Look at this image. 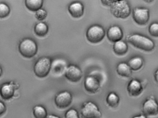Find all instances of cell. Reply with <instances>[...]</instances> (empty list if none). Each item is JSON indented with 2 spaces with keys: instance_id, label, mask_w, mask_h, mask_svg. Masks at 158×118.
I'll return each mask as SVG.
<instances>
[{
  "instance_id": "6da1fadb",
  "label": "cell",
  "mask_w": 158,
  "mask_h": 118,
  "mask_svg": "<svg viewBox=\"0 0 158 118\" xmlns=\"http://www.w3.org/2000/svg\"><path fill=\"white\" fill-rule=\"evenodd\" d=\"M126 39L134 47L146 52H150L155 48V43L151 39L140 34L129 35Z\"/></svg>"
},
{
  "instance_id": "7a4b0ae2",
  "label": "cell",
  "mask_w": 158,
  "mask_h": 118,
  "mask_svg": "<svg viewBox=\"0 0 158 118\" xmlns=\"http://www.w3.org/2000/svg\"><path fill=\"white\" fill-rule=\"evenodd\" d=\"M110 6L111 14L117 18L124 19L128 17L131 14L130 5L125 0L113 1Z\"/></svg>"
},
{
  "instance_id": "3957f363",
  "label": "cell",
  "mask_w": 158,
  "mask_h": 118,
  "mask_svg": "<svg viewBox=\"0 0 158 118\" xmlns=\"http://www.w3.org/2000/svg\"><path fill=\"white\" fill-rule=\"evenodd\" d=\"M19 50L24 57L31 58L37 53L38 45L34 40L30 38H26L19 43Z\"/></svg>"
},
{
  "instance_id": "277c9868",
  "label": "cell",
  "mask_w": 158,
  "mask_h": 118,
  "mask_svg": "<svg viewBox=\"0 0 158 118\" xmlns=\"http://www.w3.org/2000/svg\"><path fill=\"white\" fill-rule=\"evenodd\" d=\"M52 60L48 57L40 58L35 63L34 72L35 75L40 78L46 77L51 70Z\"/></svg>"
},
{
  "instance_id": "5b68a950",
  "label": "cell",
  "mask_w": 158,
  "mask_h": 118,
  "mask_svg": "<svg viewBox=\"0 0 158 118\" xmlns=\"http://www.w3.org/2000/svg\"><path fill=\"white\" fill-rule=\"evenodd\" d=\"M106 34L105 30L102 26L98 25H92L87 29L86 38L90 42L96 44L101 42Z\"/></svg>"
},
{
  "instance_id": "8992f818",
  "label": "cell",
  "mask_w": 158,
  "mask_h": 118,
  "mask_svg": "<svg viewBox=\"0 0 158 118\" xmlns=\"http://www.w3.org/2000/svg\"><path fill=\"white\" fill-rule=\"evenodd\" d=\"M82 118H101L102 114L98 106L92 102L85 103L81 110Z\"/></svg>"
},
{
  "instance_id": "52a82bcc",
  "label": "cell",
  "mask_w": 158,
  "mask_h": 118,
  "mask_svg": "<svg viewBox=\"0 0 158 118\" xmlns=\"http://www.w3.org/2000/svg\"><path fill=\"white\" fill-rule=\"evenodd\" d=\"M72 102V95L68 91H64L58 93L56 96V105L60 109H64L69 106Z\"/></svg>"
},
{
  "instance_id": "ba28073f",
  "label": "cell",
  "mask_w": 158,
  "mask_h": 118,
  "mask_svg": "<svg viewBox=\"0 0 158 118\" xmlns=\"http://www.w3.org/2000/svg\"><path fill=\"white\" fill-rule=\"evenodd\" d=\"M133 18L138 25L140 26L146 25L149 19V10L147 8H135L133 13Z\"/></svg>"
},
{
  "instance_id": "9c48e42d",
  "label": "cell",
  "mask_w": 158,
  "mask_h": 118,
  "mask_svg": "<svg viewBox=\"0 0 158 118\" xmlns=\"http://www.w3.org/2000/svg\"><path fill=\"white\" fill-rule=\"evenodd\" d=\"M82 75L81 70L78 66L74 65H69L64 74L65 77L67 79L74 82L79 81L81 78Z\"/></svg>"
},
{
  "instance_id": "30bf717a",
  "label": "cell",
  "mask_w": 158,
  "mask_h": 118,
  "mask_svg": "<svg viewBox=\"0 0 158 118\" xmlns=\"http://www.w3.org/2000/svg\"><path fill=\"white\" fill-rule=\"evenodd\" d=\"M18 85L14 82L5 83L0 88V95L3 99L8 100L14 96L15 90L17 89Z\"/></svg>"
},
{
  "instance_id": "8fae6325",
  "label": "cell",
  "mask_w": 158,
  "mask_h": 118,
  "mask_svg": "<svg viewBox=\"0 0 158 118\" xmlns=\"http://www.w3.org/2000/svg\"><path fill=\"white\" fill-rule=\"evenodd\" d=\"M68 66L65 60L62 59H55L52 62L51 70L53 74L57 77L64 75Z\"/></svg>"
},
{
  "instance_id": "7c38bea8",
  "label": "cell",
  "mask_w": 158,
  "mask_h": 118,
  "mask_svg": "<svg viewBox=\"0 0 158 118\" xmlns=\"http://www.w3.org/2000/svg\"><path fill=\"white\" fill-rule=\"evenodd\" d=\"M85 89L91 94H95L100 89V82L97 78L94 76H87L84 81Z\"/></svg>"
},
{
  "instance_id": "4fadbf2b",
  "label": "cell",
  "mask_w": 158,
  "mask_h": 118,
  "mask_svg": "<svg viewBox=\"0 0 158 118\" xmlns=\"http://www.w3.org/2000/svg\"><path fill=\"white\" fill-rule=\"evenodd\" d=\"M143 112L147 116H155L158 114V104L153 99L147 100L143 105Z\"/></svg>"
},
{
  "instance_id": "5bb4252c",
  "label": "cell",
  "mask_w": 158,
  "mask_h": 118,
  "mask_svg": "<svg viewBox=\"0 0 158 118\" xmlns=\"http://www.w3.org/2000/svg\"><path fill=\"white\" fill-rule=\"evenodd\" d=\"M123 35L122 30L118 26H111L107 32L108 39L111 42L115 43L121 40Z\"/></svg>"
},
{
  "instance_id": "9a60e30c",
  "label": "cell",
  "mask_w": 158,
  "mask_h": 118,
  "mask_svg": "<svg viewBox=\"0 0 158 118\" xmlns=\"http://www.w3.org/2000/svg\"><path fill=\"white\" fill-rule=\"evenodd\" d=\"M68 10L71 15L75 18H79L84 14V6L79 2H74L69 5Z\"/></svg>"
},
{
  "instance_id": "2e32d148",
  "label": "cell",
  "mask_w": 158,
  "mask_h": 118,
  "mask_svg": "<svg viewBox=\"0 0 158 118\" xmlns=\"http://www.w3.org/2000/svg\"><path fill=\"white\" fill-rule=\"evenodd\" d=\"M127 91L130 95L135 97L141 94L143 91V87L138 81L132 80L128 84Z\"/></svg>"
},
{
  "instance_id": "e0dca14e",
  "label": "cell",
  "mask_w": 158,
  "mask_h": 118,
  "mask_svg": "<svg viewBox=\"0 0 158 118\" xmlns=\"http://www.w3.org/2000/svg\"><path fill=\"white\" fill-rule=\"evenodd\" d=\"M128 45L125 42L120 40L116 42L113 45L114 53L119 56H123L125 54L128 52Z\"/></svg>"
},
{
  "instance_id": "ac0fdd59",
  "label": "cell",
  "mask_w": 158,
  "mask_h": 118,
  "mask_svg": "<svg viewBox=\"0 0 158 118\" xmlns=\"http://www.w3.org/2000/svg\"><path fill=\"white\" fill-rule=\"evenodd\" d=\"M117 71L120 76L125 78H129L131 75V69L128 64L122 62L119 63L117 66Z\"/></svg>"
},
{
  "instance_id": "d6986e66",
  "label": "cell",
  "mask_w": 158,
  "mask_h": 118,
  "mask_svg": "<svg viewBox=\"0 0 158 118\" xmlns=\"http://www.w3.org/2000/svg\"><path fill=\"white\" fill-rule=\"evenodd\" d=\"M25 4L29 10L36 12L41 8L43 5L42 0H26Z\"/></svg>"
},
{
  "instance_id": "ffe728a7",
  "label": "cell",
  "mask_w": 158,
  "mask_h": 118,
  "mask_svg": "<svg viewBox=\"0 0 158 118\" xmlns=\"http://www.w3.org/2000/svg\"><path fill=\"white\" fill-rule=\"evenodd\" d=\"M49 27L48 25L43 22H39L35 25L34 32L36 35L40 37H44L48 33Z\"/></svg>"
},
{
  "instance_id": "44dd1931",
  "label": "cell",
  "mask_w": 158,
  "mask_h": 118,
  "mask_svg": "<svg viewBox=\"0 0 158 118\" xmlns=\"http://www.w3.org/2000/svg\"><path fill=\"white\" fill-rule=\"evenodd\" d=\"M143 62L142 58L140 57H135L129 60L128 63V65L131 70H139L143 66Z\"/></svg>"
},
{
  "instance_id": "7402d4cb",
  "label": "cell",
  "mask_w": 158,
  "mask_h": 118,
  "mask_svg": "<svg viewBox=\"0 0 158 118\" xmlns=\"http://www.w3.org/2000/svg\"><path fill=\"white\" fill-rule=\"evenodd\" d=\"M120 98L118 95L114 92H110L109 94L106 98L107 104L112 108L117 107L119 103Z\"/></svg>"
},
{
  "instance_id": "603a6c76",
  "label": "cell",
  "mask_w": 158,
  "mask_h": 118,
  "mask_svg": "<svg viewBox=\"0 0 158 118\" xmlns=\"http://www.w3.org/2000/svg\"><path fill=\"white\" fill-rule=\"evenodd\" d=\"M33 114L35 118H46L47 110L42 106L37 105L33 108Z\"/></svg>"
},
{
  "instance_id": "cb8c5ba5",
  "label": "cell",
  "mask_w": 158,
  "mask_h": 118,
  "mask_svg": "<svg viewBox=\"0 0 158 118\" xmlns=\"http://www.w3.org/2000/svg\"><path fill=\"white\" fill-rule=\"evenodd\" d=\"M9 6L5 3H0V18H4L10 14Z\"/></svg>"
},
{
  "instance_id": "d4e9b609",
  "label": "cell",
  "mask_w": 158,
  "mask_h": 118,
  "mask_svg": "<svg viewBox=\"0 0 158 118\" xmlns=\"http://www.w3.org/2000/svg\"><path fill=\"white\" fill-rule=\"evenodd\" d=\"M47 13L46 10L44 9H40L36 11L35 14V17L40 21L44 20L47 17Z\"/></svg>"
},
{
  "instance_id": "484cf974",
  "label": "cell",
  "mask_w": 158,
  "mask_h": 118,
  "mask_svg": "<svg viewBox=\"0 0 158 118\" xmlns=\"http://www.w3.org/2000/svg\"><path fill=\"white\" fill-rule=\"evenodd\" d=\"M148 31L151 36L154 37H158V23H154L151 24Z\"/></svg>"
},
{
  "instance_id": "4316f807",
  "label": "cell",
  "mask_w": 158,
  "mask_h": 118,
  "mask_svg": "<svg viewBox=\"0 0 158 118\" xmlns=\"http://www.w3.org/2000/svg\"><path fill=\"white\" fill-rule=\"evenodd\" d=\"M65 118H80L78 113L76 109L71 108L66 112Z\"/></svg>"
},
{
  "instance_id": "83f0119b",
  "label": "cell",
  "mask_w": 158,
  "mask_h": 118,
  "mask_svg": "<svg viewBox=\"0 0 158 118\" xmlns=\"http://www.w3.org/2000/svg\"><path fill=\"white\" fill-rule=\"evenodd\" d=\"M6 111V107L2 102L0 101V117L2 116Z\"/></svg>"
},
{
  "instance_id": "f1b7e54d",
  "label": "cell",
  "mask_w": 158,
  "mask_h": 118,
  "mask_svg": "<svg viewBox=\"0 0 158 118\" xmlns=\"http://www.w3.org/2000/svg\"><path fill=\"white\" fill-rule=\"evenodd\" d=\"M103 4L105 5L108 6H110L111 4L113 2V1H101Z\"/></svg>"
},
{
  "instance_id": "f546056e",
  "label": "cell",
  "mask_w": 158,
  "mask_h": 118,
  "mask_svg": "<svg viewBox=\"0 0 158 118\" xmlns=\"http://www.w3.org/2000/svg\"><path fill=\"white\" fill-rule=\"evenodd\" d=\"M155 80H156V82L158 85V70L156 71L155 75Z\"/></svg>"
},
{
  "instance_id": "4dcf8cb0",
  "label": "cell",
  "mask_w": 158,
  "mask_h": 118,
  "mask_svg": "<svg viewBox=\"0 0 158 118\" xmlns=\"http://www.w3.org/2000/svg\"><path fill=\"white\" fill-rule=\"evenodd\" d=\"M61 118L59 117L58 116H56L54 115H50L49 116H47V118Z\"/></svg>"
},
{
  "instance_id": "1f68e13d",
  "label": "cell",
  "mask_w": 158,
  "mask_h": 118,
  "mask_svg": "<svg viewBox=\"0 0 158 118\" xmlns=\"http://www.w3.org/2000/svg\"><path fill=\"white\" fill-rule=\"evenodd\" d=\"M132 118H147V117L144 115H141V116H136Z\"/></svg>"
},
{
  "instance_id": "d6a6232c",
  "label": "cell",
  "mask_w": 158,
  "mask_h": 118,
  "mask_svg": "<svg viewBox=\"0 0 158 118\" xmlns=\"http://www.w3.org/2000/svg\"><path fill=\"white\" fill-rule=\"evenodd\" d=\"M2 70L1 67L0 66V77L2 76Z\"/></svg>"
}]
</instances>
